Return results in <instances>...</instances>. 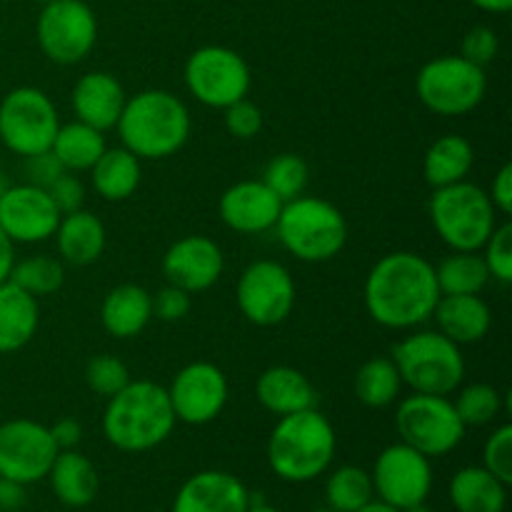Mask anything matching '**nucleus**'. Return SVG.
I'll use <instances>...</instances> for the list:
<instances>
[{
  "mask_svg": "<svg viewBox=\"0 0 512 512\" xmlns=\"http://www.w3.org/2000/svg\"><path fill=\"white\" fill-rule=\"evenodd\" d=\"M250 493L243 480L225 470H203L180 485L173 512H245Z\"/></svg>",
  "mask_w": 512,
  "mask_h": 512,
  "instance_id": "20",
  "label": "nucleus"
},
{
  "mask_svg": "<svg viewBox=\"0 0 512 512\" xmlns=\"http://www.w3.org/2000/svg\"><path fill=\"white\" fill-rule=\"evenodd\" d=\"M50 428L35 420L18 418L0 425V478L30 485L48 478L58 458Z\"/></svg>",
  "mask_w": 512,
  "mask_h": 512,
  "instance_id": "14",
  "label": "nucleus"
},
{
  "mask_svg": "<svg viewBox=\"0 0 512 512\" xmlns=\"http://www.w3.org/2000/svg\"><path fill=\"white\" fill-rule=\"evenodd\" d=\"M358 512H400V510L390 508V505L380 503V500H370V503L365 505V508H360Z\"/></svg>",
  "mask_w": 512,
  "mask_h": 512,
  "instance_id": "51",
  "label": "nucleus"
},
{
  "mask_svg": "<svg viewBox=\"0 0 512 512\" xmlns=\"http://www.w3.org/2000/svg\"><path fill=\"white\" fill-rule=\"evenodd\" d=\"M475 165V148L463 135H440L423 160V178L430 188H445L468 180Z\"/></svg>",
  "mask_w": 512,
  "mask_h": 512,
  "instance_id": "29",
  "label": "nucleus"
},
{
  "mask_svg": "<svg viewBox=\"0 0 512 512\" xmlns=\"http://www.w3.org/2000/svg\"><path fill=\"white\" fill-rule=\"evenodd\" d=\"M53 238L55 245H58L60 260L75 265V268L95 263L103 255L105 243H108L103 220L85 208L60 215L58 230H55Z\"/></svg>",
  "mask_w": 512,
  "mask_h": 512,
  "instance_id": "25",
  "label": "nucleus"
},
{
  "mask_svg": "<svg viewBox=\"0 0 512 512\" xmlns=\"http://www.w3.org/2000/svg\"><path fill=\"white\" fill-rule=\"evenodd\" d=\"M0 512H3V510H0Z\"/></svg>",
  "mask_w": 512,
  "mask_h": 512,
  "instance_id": "57",
  "label": "nucleus"
},
{
  "mask_svg": "<svg viewBox=\"0 0 512 512\" xmlns=\"http://www.w3.org/2000/svg\"><path fill=\"white\" fill-rule=\"evenodd\" d=\"M455 410H458L460 420L465 428H483V425L495 423L503 413V395L495 385L488 383H473L465 385L453 400Z\"/></svg>",
  "mask_w": 512,
  "mask_h": 512,
  "instance_id": "36",
  "label": "nucleus"
},
{
  "mask_svg": "<svg viewBox=\"0 0 512 512\" xmlns=\"http://www.w3.org/2000/svg\"><path fill=\"white\" fill-rule=\"evenodd\" d=\"M475 8L485 10V13H495V15H503L508 13L512 8V0H470Z\"/></svg>",
  "mask_w": 512,
  "mask_h": 512,
  "instance_id": "50",
  "label": "nucleus"
},
{
  "mask_svg": "<svg viewBox=\"0 0 512 512\" xmlns=\"http://www.w3.org/2000/svg\"><path fill=\"white\" fill-rule=\"evenodd\" d=\"M153 320V295L143 285L125 283L110 290L100 305L105 333L118 340L138 338Z\"/></svg>",
  "mask_w": 512,
  "mask_h": 512,
  "instance_id": "24",
  "label": "nucleus"
},
{
  "mask_svg": "<svg viewBox=\"0 0 512 512\" xmlns=\"http://www.w3.org/2000/svg\"><path fill=\"white\" fill-rule=\"evenodd\" d=\"M220 220L243 235L268 233L275 228L283 200L263 180H240L220 195Z\"/></svg>",
  "mask_w": 512,
  "mask_h": 512,
  "instance_id": "19",
  "label": "nucleus"
},
{
  "mask_svg": "<svg viewBox=\"0 0 512 512\" xmlns=\"http://www.w3.org/2000/svg\"><path fill=\"white\" fill-rule=\"evenodd\" d=\"M178 418L168 390L153 380H130L108 398L103 413V435L123 453H148L173 435Z\"/></svg>",
  "mask_w": 512,
  "mask_h": 512,
  "instance_id": "2",
  "label": "nucleus"
},
{
  "mask_svg": "<svg viewBox=\"0 0 512 512\" xmlns=\"http://www.w3.org/2000/svg\"><path fill=\"white\" fill-rule=\"evenodd\" d=\"M400 512H433L428 508V505L425 503H420V505H413V508H408V510H400Z\"/></svg>",
  "mask_w": 512,
  "mask_h": 512,
  "instance_id": "54",
  "label": "nucleus"
},
{
  "mask_svg": "<svg viewBox=\"0 0 512 512\" xmlns=\"http://www.w3.org/2000/svg\"><path fill=\"white\" fill-rule=\"evenodd\" d=\"M245 512H280V510L270 508V505H253V503H250V508Z\"/></svg>",
  "mask_w": 512,
  "mask_h": 512,
  "instance_id": "53",
  "label": "nucleus"
},
{
  "mask_svg": "<svg viewBox=\"0 0 512 512\" xmlns=\"http://www.w3.org/2000/svg\"><path fill=\"white\" fill-rule=\"evenodd\" d=\"M168 398L173 413L185 425H208L218 418L228 405L230 385L223 370L213 363L185 365L168 385Z\"/></svg>",
  "mask_w": 512,
  "mask_h": 512,
  "instance_id": "16",
  "label": "nucleus"
},
{
  "mask_svg": "<svg viewBox=\"0 0 512 512\" xmlns=\"http://www.w3.org/2000/svg\"><path fill=\"white\" fill-rule=\"evenodd\" d=\"M373 490L380 503L395 510H408L428 500L433 490L430 458L405 443L388 445L373 465Z\"/></svg>",
  "mask_w": 512,
  "mask_h": 512,
  "instance_id": "15",
  "label": "nucleus"
},
{
  "mask_svg": "<svg viewBox=\"0 0 512 512\" xmlns=\"http://www.w3.org/2000/svg\"><path fill=\"white\" fill-rule=\"evenodd\" d=\"M373 478L358 465H343L333 470L325 483V500L333 512H358L373 500Z\"/></svg>",
  "mask_w": 512,
  "mask_h": 512,
  "instance_id": "34",
  "label": "nucleus"
},
{
  "mask_svg": "<svg viewBox=\"0 0 512 512\" xmlns=\"http://www.w3.org/2000/svg\"><path fill=\"white\" fill-rule=\"evenodd\" d=\"M223 123L233 138L253 140L263 130V110L255 103H250L248 98H243L223 110Z\"/></svg>",
  "mask_w": 512,
  "mask_h": 512,
  "instance_id": "41",
  "label": "nucleus"
},
{
  "mask_svg": "<svg viewBox=\"0 0 512 512\" xmlns=\"http://www.w3.org/2000/svg\"><path fill=\"white\" fill-rule=\"evenodd\" d=\"M498 50V33H495L493 28H488V25H475V28H470L468 33H465L463 43H460V55H463L465 60H470V63L480 65V68L493 63V60L498 58Z\"/></svg>",
  "mask_w": 512,
  "mask_h": 512,
  "instance_id": "42",
  "label": "nucleus"
},
{
  "mask_svg": "<svg viewBox=\"0 0 512 512\" xmlns=\"http://www.w3.org/2000/svg\"><path fill=\"white\" fill-rule=\"evenodd\" d=\"M275 233L293 258L303 263H328L338 258L348 243V220L328 200L300 195L283 203Z\"/></svg>",
  "mask_w": 512,
  "mask_h": 512,
  "instance_id": "5",
  "label": "nucleus"
},
{
  "mask_svg": "<svg viewBox=\"0 0 512 512\" xmlns=\"http://www.w3.org/2000/svg\"><path fill=\"white\" fill-rule=\"evenodd\" d=\"M125 88L115 75L105 73V70H93L78 78L73 85V95H70V105H73L75 120L85 125H93L95 130L105 133L118 125L120 113L125 108Z\"/></svg>",
  "mask_w": 512,
  "mask_h": 512,
  "instance_id": "21",
  "label": "nucleus"
},
{
  "mask_svg": "<svg viewBox=\"0 0 512 512\" xmlns=\"http://www.w3.org/2000/svg\"><path fill=\"white\" fill-rule=\"evenodd\" d=\"M483 468L490 470L505 485L512 483V425H500L493 430L483 448Z\"/></svg>",
  "mask_w": 512,
  "mask_h": 512,
  "instance_id": "40",
  "label": "nucleus"
},
{
  "mask_svg": "<svg viewBox=\"0 0 512 512\" xmlns=\"http://www.w3.org/2000/svg\"><path fill=\"white\" fill-rule=\"evenodd\" d=\"M490 203L498 210V215L512 213V165L505 163L503 168L495 173L493 185H490Z\"/></svg>",
  "mask_w": 512,
  "mask_h": 512,
  "instance_id": "46",
  "label": "nucleus"
},
{
  "mask_svg": "<svg viewBox=\"0 0 512 512\" xmlns=\"http://www.w3.org/2000/svg\"><path fill=\"white\" fill-rule=\"evenodd\" d=\"M50 200L55 203V208L60 210V215L65 213H73V210L83 208V200H85V188L73 173L65 170L58 180L48 188Z\"/></svg>",
  "mask_w": 512,
  "mask_h": 512,
  "instance_id": "45",
  "label": "nucleus"
},
{
  "mask_svg": "<svg viewBox=\"0 0 512 512\" xmlns=\"http://www.w3.org/2000/svg\"><path fill=\"white\" fill-rule=\"evenodd\" d=\"M235 300L248 323L275 328L293 315L295 280L278 260H255L240 273Z\"/></svg>",
  "mask_w": 512,
  "mask_h": 512,
  "instance_id": "13",
  "label": "nucleus"
},
{
  "mask_svg": "<svg viewBox=\"0 0 512 512\" xmlns=\"http://www.w3.org/2000/svg\"><path fill=\"white\" fill-rule=\"evenodd\" d=\"M60 210L50 200L48 190L38 185H10L0 198V230L13 243H45L55 235Z\"/></svg>",
  "mask_w": 512,
  "mask_h": 512,
  "instance_id": "17",
  "label": "nucleus"
},
{
  "mask_svg": "<svg viewBox=\"0 0 512 512\" xmlns=\"http://www.w3.org/2000/svg\"><path fill=\"white\" fill-rule=\"evenodd\" d=\"M193 308V295L175 285H165L153 295V318L163 320V323H178Z\"/></svg>",
  "mask_w": 512,
  "mask_h": 512,
  "instance_id": "43",
  "label": "nucleus"
},
{
  "mask_svg": "<svg viewBox=\"0 0 512 512\" xmlns=\"http://www.w3.org/2000/svg\"><path fill=\"white\" fill-rule=\"evenodd\" d=\"M60 115L45 90L23 85L10 90L0 103V140L15 155L43 153L53 145Z\"/></svg>",
  "mask_w": 512,
  "mask_h": 512,
  "instance_id": "11",
  "label": "nucleus"
},
{
  "mask_svg": "<svg viewBox=\"0 0 512 512\" xmlns=\"http://www.w3.org/2000/svg\"><path fill=\"white\" fill-rule=\"evenodd\" d=\"M35 35L45 58L58 65H75L93 53L98 18L85 0H50L40 10Z\"/></svg>",
  "mask_w": 512,
  "mask_h": 512,
  "instance_id": "12",
  "label": "nucleus"
},
{
  "mask_svg": "<svg viewBox=\"0 0 512 512\" xmlns=\"http://www.w3.org/2000/svg\"><path fill=\"white\" fill-rule=\"evenodd\" d=\"M310 512H333L330 508H323V510H310Z\"/></svg>",
  "mask_w": 512,
  "mask_h": 512,
  "instance_id": "55",
  "label": "nucleus"
},
{
  "mask_svg": "<svg viewBox=\"0 0 512 512\" xmlns=\"http://www.w3.org/2000/svg\"><path fill=\"white\" fill-rule=\"evenodd\" d=\"M55 498L68 508H85L98 495V470L78 450H60L48 473Z\"/></svg>",
  "mask_w": 512,
  "mask_h": 512,
  "instance_id": "27",
  "label": "nucleus"
},
{
  "mask_svg": "<svg viewBox=\"0 0 512 512\" xmlns=\"http://www.w3.org/2000/svg\"><path fill=\"white\" fill-rule=\"evenodd\" d=\"M115 130L123 148L140 160H163L188 143L193 120L188 105L178 95L153 88L125 100Z\"/></svg>",
  "mask_w": 512,
  "mask_h": 512,
  "instance_id": "3",
  "label": "nucleus"
},
{
  "mask_svg": "<svg viewBox=\"0 0 512 512\" xmlns=\"http://www.w3.org/2000/svg\"><path fill=\"white\" fill-rule=\"evenodd\" d=\"M50 435H53L58 450H75L83 440V428H80L78 420L73 418H60L58 423L50 428Z\"/></svg>",
  "mask_w": 512,
  "mask_h": 512,
  "instance_id": "47",
  "label": "nucleus"
},
{
  "mask_svg": "<svg viewBox=\"0 0 512 512\" xmlns=\"http://www.w3.org/2000/svg\"><path fill=\"white\" fill-rule=\"evenodd\" d=\"M23 160H25L23 168H25V175H28V183L38 185V188L48 190L50 185H53L55 180L65 173L63 163L55 158L53 150H43V153L28 155V158H23Z\"/></svg>",
  "mask_w": 512,
  "mask_h": 512,
  "instance_id": "44",
  "label": "nucleus"
},
{
  "mask_svg": "<svg viewBox=\"0 0 512 512\" xmlns=\"http://www.w3.org/2000/svg\"><path fill=\"white\" fill-rule=\"evenodd\" d=\"M10 185H13V183H10L8 173H5V170L0 168V198H3V195H5V190H8Z\"/></svg>",
  "mask_w": 512,
  "mask_h": 512,
  "instance_id": "52",
  "label": "nucleus"
},
{
  "mask_svg": "<svg viewBox=\"0 0 512 512\" xmlns=\"http://www.w3.org/2000/svg\"><path fill=\"white\" fill-rule=\"evenodd\" d=\"M40 3H43V5H45V3H50V0H40Z\"/></svg>",
  "mask_w": 512,
  "mask_h": 512,
  "instance_id": "56",
  "label": "nucleus"
},
{
  "mask_svg": "<svg viewBox=\"0 0 512 512\" xmlns=\"http://www.w3.org/2000/svg\"><path fill=\"white\" fill-rule=\"evenodd\" d=\"M225 270L220 245L208 235H185L175 240L163 255V275L175 288L190 295L213 288Z\"/></svg>",
  "mask_w": 512,
  "mask_h": 512,
  "instance_id": "18",
  "label": "nucleus"
},
{
  "mask_svg": "<svg viewBox=\"0 0 512 512\" xmlns=\"http://www.w3.org/2000/svg\"><path fill=\"white\" fill-rule=\"evenodd\" d=\"M400 380L413 393L453 395L465 378V358L458 343L440 330H415L393 345Z\"/></svg>",
  "mask_w": 512,
  "mask_h": 512,
  "instance_id": "6",
  "label": "nucleus"
},
{
  "mask_svg": "<svg viewBox=\"0 0 512 512\" xmlns=\"http://www.w3.org/2000/svg\"><path fill=\"white\" fill-rule=\"evenodd\" d=\"M435 278H438L440 295H480L493 280L480 250L473 253L453 250V255H448L435 268Z\"/></svg>",
  "mask_w": 512,
  "mask_h": 512,
  "instance_id": "32",
  "label": "nucleus"
},
{
  "mask_svg": "<svg viewBox=\"0 0 512 512\" xmlns=\"http://www.w3.org/2000/svg\"><path fill=\"white\" fill-rule=\"evenodd\" d=\"M395 428L400 443L410 445L425 458H443L453 453L463 443L468 430L448 395L423 393H413L400 400L395 410Z\"/></svg>",
  "mask_w": 512,
  "mask_h": 512,
  "instance_id": "9",
  "label": "nucleus"
},
{
  "mask_svg": "<svg viewBox=\"0 0 512 512\" xmlns=\"http://www.w3.org/2000/svg\"><path fill=\"white\" fill-rule=\"evenodd\" d=\"M450 500L458 512H503L508 505V485L483 465H468L450 480Z\"/></svg>",
  "mask_w": 512,
  "mask_h": 512,
  "instance_id": "28",
  "label": "nucleus"
},
{
  "mask_svg": "<svg viewBox=\"0 0 512 512\" xmlns=\"http://www.w3.org/2000/svg\"><path fill=\"white\" fill-rule=\"evenodd\" d=\"M130 380L133 378H130L128 365L120 358H115V355H95V358H90L88 365H85V383H88V388L93 390V393L103 395L105 400L113 398L115 393H120Z\"/></svg>",
  "mask_w": 512,
  "mask_h": 512,
  "instance_id": "38",
  "label": "nucleus"
},
{
  "mask_svg": "<svg viewBox=\"0 0 512 512\" xmlns=\"http://www.w3.org/2000/svg\"><path fill=\"white\" fill-rule=\"evenodd\" d=\"M10 280L35 298L53 295L65 283V263L53 255H30L13 265Z\"/></svg>",
  "mask_w": 512,
  "mask_h": 512,
  "instance_id": "35",
  "label": "nucleus"
},
{
  "mask_svg": "<svg viewBox=\"0 0 512 512\" xmlns=\"http://www.w3.org/2000/svg\"><path fill=\"white\" fill-rule=\"evenodd\" d=\"M90 173H93L95 193L110 203L128 200L138 190L140 178H143L140 158L128 148H105Z\"/></svg>",
  "mask_w": 512,
  "mask_h": 512,
  "instance_id": "30",
  "label": "nucleus"
},
{
  "mask_svg": "<svg viewBox=\"0 0 512 512\" xmlns=\"http://www.w3.org/2000/svg\"><path fill=\"white\" fill-rule=\"evenodd\" d=\"M335 428L318 408L283 415L268 440V463L285 483H310L333 465Z\"/></svg>",
  "mask_w": 512,
  "mask_h": 512,
  "instance_id": "4",
  "label": "nucleus"
},
{
  "mask_svg": "<svg viewBox=\"0 0 512 512\" xmlns=\"http://www.w3.org/2000/svg\"><path fill=\"white\" fill-rule=\"evenodd\" d=\"M365 310L388 330H413L433 320L440 300L435 265L425 255L398 250L370 268L363 285Z\"/></svg>",
  "mask_w": 512,
  "mask_h": 512,
  "instance_id": "1",
  "label": "nucleus"
},
{
  "mask_svg": "<svg viewBox=\"0 0 512 512\" xmlns=\"http://www.w3.org/2000/svg\"><path fill=\"white\" fill-rule=\"evenodd\" d=\"M433 318L440 333L458 345L480 343L493 328L490 305L480 295H440Z\"/></svg>",
  "mask_w": 512,
  "mask_h": 512,
  "instance_id": "22",
  "label": "nucleus"
},
{
  "mask_svg": "<svg viewBox=\"0 0 512 512\" xmlns=\"http://www.w3.org/2000/svg\"><path fill=\"white\" fill-rule=\"evenodd\" d=\"M183 78L185 88L198 103L218 110L248 98L253 83L250 65L243 55L225 45H203L193 50L185 63Z\"/></svg>",
  "mask_w": 512,
  "mask_h": 512,
  "instance_id": "10",
  "label": "nucleus"
},
{
  "mask_svg": "<svg viewBox=\"0 0 512 512\" xmlns=\"http://www.w3.org/2000/svg\"><path fill=\"white\" fill-rule=\"evenodd\" d=\"M483 260L490 270V278L500 280V283H510L512 280V225L498 223V228L490 233L485 240Z\"/></svg>",
  "mask_w": 512,
  "mask_h": 512,
  "instance_id": "39",
  "label": "nucleus"
},
{
  "mask_svg": "<svg viewBox=\"0 0 512 512\" xmlns=\"http://www.w3.org/2000/svg\"><path fill=\"white\" fill-rule=\"evenodd\" d=\"M263 183L268 185L283 203H288V200L305 195L310 183V168L300 155L280 153L265 165Z\"/></svg>",
  "mask_w": 512,
  "mask_h": 512,
  "instance_id": "37",
  "label": "nucleus"
},
{
  "mask_svg": "<svg viewBox=\"0 0 512 512\" xmlns=\"http://www.w3.org/2000/svg\"><path fill=\"white\" fill-rule=\"evenodd\" d=\"M400 388H403V380H400V373L398 368H395L393 358L365 360L353 380L355 398H358L365 408L373 410L393 405L395 400L400 398Z\"/></svg>",
  "mask_w": 512,
  "mask_h": 512,
  "instance_id": "33",
  "label": "nucleus"
},
{
  "mask_svg": "<svg viewBox=\"0 0 512 512\" xmlns=\"http://www.w3.org/2000/svg\"><path fill=\"white\" fill-rule=\"evenodd\" d=\"M25 503V485L0 478V510L15 512Z\"/></svg>",
  "mask_w": 512,
  "mask_h": 512,
  "instance_id": "48",
  "label": "nucleus"
},
{
  "mask_svg": "<svg viewBox=\"0 0 512 512\" xmlns=\"http://www.w3.org/2000/svg\"><path fill=\"white\" fill-rule=\"evenodd\" d=\"M255 398L268 413L278 415V418L315 408L318 403L313 383L290 365H273V368L263 370L255 383Z\"/></svg>",
  "mask_w": 512,
  "mask_h": 512,
  "instance_id": "23",
  "label": "nucleus"
},
{
  "mask_svg": "<svg viewBox=\"0 0 512 512\" xmlns=\"http://www.w3.org/2000/svg\"><path fill=\"white\" fill-rule=\"evenodd\" d=\"M430 220L450 250L473 253L483 248L490 233L498 228V210L480 185L463 180L435 188L430 198Z\"/></svg>",
  "mask_w": 512,
  "mask_h": 512,
  "instance_id": "7",
  "label": "nucleus"
},
{
  "mask_svg": "<svg viewBox=\"0 0 512 512\" xmlns=\"http://www.w3.org/2000/svg\"><path fill=\"white\" fill-rule=\"evenodd\" d=\"M105 148H108L105 133L95 130L93 125L80 123V120L60 125L53 145H50L55 158L63 163L68 173H83V170L93 168L100 155L105 153Z\"/></svg>",
  "mask_w": 512,
  "mask_h": 512,
  "instance_id": "31",
  "label": "nucleus"
},
{
  "mask_svg": "<svg viewBox=\"0 0 512 512\" xmlns=\"http://www.w3.org/2000/svg\"><path fill=\"white\" fill-rule=\"evenodd\" d=\"M15 265V243L0 230V283L10 280V270Z\"/></svg>",
  "mask_w": 512,
  "mask_h": 512,
  "instance_id": "49",
  "label": "nucleus"
},
{
  "mask_svg": "<svg viewBox=\"0 0 512 512\" xmlns=\"http://www.w3.org/2000/svg\"><path fill=\"white\" fill-rule=\"evenodd\" d=\"M415 90L420 103L435 115L460 118L483 103L488 75L485 68L470 63L463 55H440L420 68Z\"/></svg>",
  "mask_w": 512,
  "mask_h": 512,
  "instance_id": "8",
  "label": "nucleus"
},
{
  "mask_svg": "<svg viewBox=\"0 0 512 512\" xmlns=\"http://www.w3.org/2000/svg\"><path fill=\"white\" fill-rule=\"evenodd\" d=\"M40 325L38 298L5 280L0 283V355L15 353L35 338Z\"/></svg>",
  "mask_w": 512,
  "mask_h": 512,
  "instance_id": "26",
  "label": "nucleus"
}]
</instances>
